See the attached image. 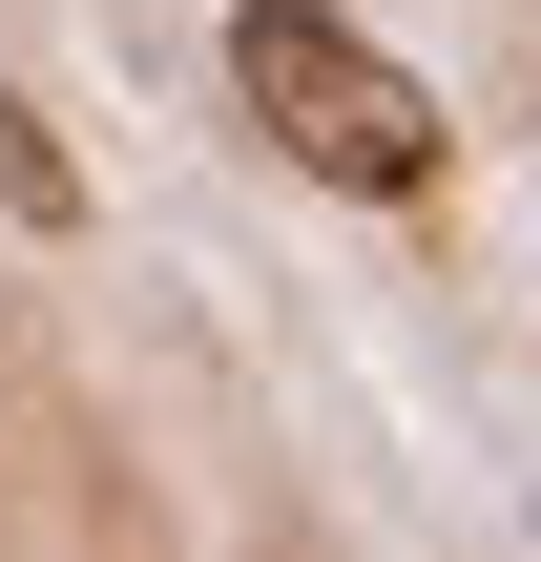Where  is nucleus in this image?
Returning a JSON list of instances; mask_svg holds the SVG:
<instances>
[{"mask_svg": "<svg viewBox=\"0 0 541 562\" xmlns=\"http://www.w3.org/2000/svg\"><path fill=\"white\" fill-rule=\"evenodd\" d=\"M229 104H250L313 188H354V209H417V188L459 167L438 83H417L396 42H354L334 0H229Z\"/></svg>", "mask_w": 541, "mask_h": 562, "instance_id": "f257e3e1", "label": "nucleus"}, {"mask_svg": "<svg viewBox=\"0 0 541 562\" xmlns=\"http://www.w3.org/2000/svg\"><path fill=\"white\" fill-rule=\"evenodd\" d=\"M0 209H21V229H83V167H63V125H42L21 83H0Z\"/></svg>", "mask_w": 541, "mask_h": 562, "instance_id": "f03ea898", "label": "nucleus"}]
</instances>
